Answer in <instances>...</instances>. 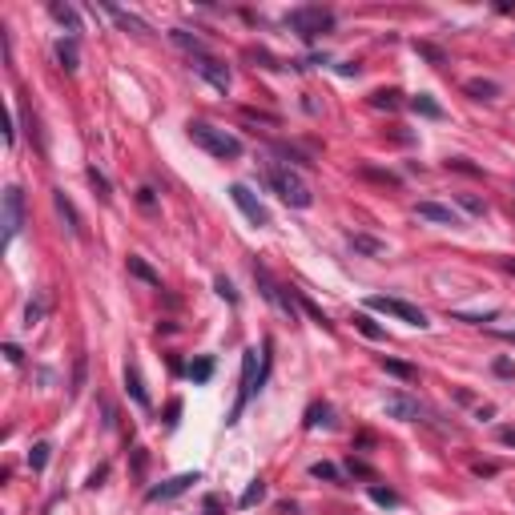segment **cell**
Masks as SVG:
<instances>
[{
    "label": "cell",
    "instance_id": "obj_1",
    "mask_svg": "<svg viewBox=\"0 0 515 515\" xmlns=\"http://www.w3.org/2000/svg\"><path fill=\"white\" fill-rule=\"evenodd\" d=\"M189 141L193 145H201L205 153H214V157H222V162H234V157H242V141L234 137V133H226V129L210 125V121H189Z\"/></svg>",
    "mask_w": 515,
    "mask_h": 515
},
{
    "label": "cell",
    "instance_id": "obj_2",
    "mask_svg": "<svg viewBox=\"0 0 515 515\" xmlns=\"http://www.w3.org/2000/svg\"><path fill=\"white\" fill-rule=\"evenodd\" d=\"M266 181H270L278 198L286 201V205H294V210H306V205L315 201L310 186H306V181H302V177L294 174V169H290V165H270V174H266Z\"/></svg>",
    "mask_w": 515,
    "mask_h": 515
},
{
    "label": "cell",
    "instance_id": "obj_3",
    "mask_svg": "<svg viewBox=\"0 0 515 515\" xmlns=\"http://www.w3.org/2000/svg\"><path fill=\"white\" fill-rule=\"evenodd\" d=\"M286 25L294 28V33H298L306 45H310V40H318V33L334 28V13H330V9H322V4H302V9L286 13Z\"/></svg>",
    "mask_w": 515,
    "mask_h": 515
},
{
    "label": "cell",
    "instance_id": "obj_4",
    "mask_svg": "<svg viewBox=\"0 0 515 515\" xmlns=\"http://www.w3.org/2000/svg\"><path fill=\"white\" fill-rule=\"evenodd\" d=\"M262 378L266 375H258V351H246L242 354V390H238V402H234V411H230V423H238L242 419V411H246V402L262 390Z\"/></svg>",
    "mask_w": 515,
    "mask_h": 515
},
{
    "label": "cell",
    "instance_id": "obj_5",
    "mask_svg": "<svg viewBox=\"0 0 515 515\" xmlns=\"http://www.w3.org/2000/svg\"><path fill=\"white\" fill-rule=\"evenodd\" d=\"M366 306L370 310H383V315H390V318H399V322H407V327H431L427 322V315L419 310V306H411V302H402V298H387V294H375V298H366Z\"/></svg>",
    "mask_w": 515,
    "mask_h": 515
},
{
    "label": "cell",
    "instance_id": "obj_6",
    "mask_svg": "<svg viewBox=\"0 0 515 515\" xmlns=\"http://www.w3.org/2000/svg\"><path fill=\"white\" fill-rule=\"evenodd\" d=\"M254 278H258V286H262V298L274 302L278 310H282V315H290V322H294V315H298V298H294L286 286H278L274 278H270V270H266V266H258V262H254Z\"/></svg>",
    "mask_w": 515,
    "mask_h": 515
},
{
    "label": "cell",
    "instance_id": "obj_7",
    "mask_svg": "<svg viewBox=\"0 0 515 515\" xmlns=\"http://www.w3.org/2000/svg\"><path fill=\"white\" fill-rule=\"evenodd\" d=\"M25 226V193L21 186H9L4 189V242H13Z\"/></svg>",
    "mask_w": 515,
    "mask_h": 515
},
{
    "label": "cell",
    "instance_id": "obj_8",
    "mask_svg": "<svg viewBox=\"0 0 515 515\" xmlns=\"http://www.w3.org/2000/svg\"><path fill=\"white\" fill-rule=\"evenodd\" d=\"M230 198H234V205L250 217L254 226H270V210H266L262 201L250 193V186H242V181H238V186H230Z\"/></svg>",
    "mask_w": 515,
    "mask_h": 515
},
{
    "label": "cell",
    "instance_id": "obj_9",
    "mask_svg": "<svg viewBox=\"0 0 515 515\" xmlns=\"http://www.w3.org/2000/svg\"><path fill=\"white\" fill-rule=\"evenodd\" d=\"M198 483V471H186V475H174V479H165V483H157V487L145 491V499L149 503H162V499H177L181 491H189Z\"/></svg>",
    "mask_w": 515,
    "mask_h": 515
},
{
    "label": "cell",
    "instance_id": "obj_10",
    "mask_svg": "<svg viewBox=\"0 0 515 515\" xmlns=\"http://www.w3.org/2000/svg\"><path fill=\"white\" fill-rule=\"evenodd\" d=\"M193 69H198V73L205 77V81H210L217 93H226V89H230V69L217 61V57H210V52H205V57H198V61H193Z\"/></svg>",
    "mask_w": 515,
    "mask_h": 515
},
{
    "label": "cell",
    "instance_id": "obj_11",
    "mask_svg": "<svg viewBox=\"0 0 515 515\" xmlns=\"http://www.w3.org/2000/svg\"><path fill=\"white\" fill-rule=\"evenodd\" d=\"M52 205H57V214L64 217V226H69V234H73L77 242L85 238V222H81V214H77V205L69 201V193H64V189H52Z\"/></svg>",
    "mask_w": 515,
    "mask_h": 515
},
{
    "label": "cell",
    "instance_id": "obj_12",
    "mask_svg": "<svg viewBox=\"0 0 515 515\" xmlns=\"http://www.w3.org/2000/svg\"><path fill=\"white\" fill-rule=\"evenodd\" d=\"M419 217H427V222H439V226H463L459 214H455L451 205H439V201H419Z\"/></svg>",
    "mask_w": 515,
    "mask_h": 515
},
{
    "label": "cell",
    "instance_id": "obj_13",
    "mask_svg": "<svg viewBox=\"0 0 515 515\" xmlns=\"http://www.w3.org/2000/svg\"><path fill=\"white\" fill-rule=\"evenodd\" d=\"M387 415L390 419H402V423H411V419H419L423 411H419L415 399H407V395H390V399H387Z\"/></svg>",
    "mask_w": 515,
    "mask_h": 515
},
{
    "label": "cell",
    "instance_id": "obj_14",
    "mask_svg": "<svg viewBox=\"0 0 515 515\" xmlns=\"http://www.w3.org/2000/svg\"><path fill=\"white\" fill-rule=\"evenodd\" d=\"M129 274H133V278H141L145 286L162 290V274H157V270H153V266L145 262V258H137V254H129Z\"/></svg>",
    "mask_w": 515,
    "mask_h": 515
},
{
    "label": "cell",
    "instance_id": "obj_15",
    "mask_svg": "<svg viewBox=\"0 0 515 515\" xmlns=\"http://www.w3.org/2000/svg\"><path fill=\"white\" fill-rule=\"evenodd\" d=\"M169 40H174L177 49L193 52V57H205V40H201V37H193L189 28H174V33H169Z\"/></svg>",
    "mask_w": 515,
    "mask_h": 515
},
{
    "label": "cell",
    "instance_id": "obj_16",
    "mask_svg": "<svg viewBox=\"0 0 515 515\" xmlns=\"http://www.w3.org/2000/svg\"><path fill=\"white\" fill-rule=\"evenodd\" d=\"M125 390L133 395L137 407H149V390H145V383H141V375H137V366H133V363L125 366Z\"/></svg>",
    "mask_w": 515,
    "mask_h": 515
},
{
    "label": "cell",
    "instance_id": "obj_17",
    "mask_svg": "<svg viewBox=\"0 0 515 515\" xmlns=\"http://www.w3.org/2000/svg\"><path fill=\"white\" fill-rule=\"evenodd\" d=\"M57 61H61L64 73H77V64H81V57H77V37L57 40Z\"/></svg>",
    "mask_w": 515,
    "mask_h": 515
},
{
    "label": "cell",
    "instance_id": "obj_18",
    "mask_svg": "<svg viewBox=\"0 0 515 515\" xmlns=\"http://www.w3.org/2000/svg\"><path fill=\"white\" fill-rule=\"evenodd\" d=\"M378 366H383L387 375L402 378V383H415V378H419V370H415V366H411V363H399V358H387V354L378 358Z\"/></svg>",
    "mask_w": 515,
    "mask_h": 515
},
{
    "label": "cell",
    "instance_id": "obj_19",
    "mask_svg": "<svg viewBox=\"0 0 515 515\" xmlns=\"http://www.w3.org/2000/svg\"><path fill=\"white\" fill-rule=\"evenodd\" d=\"M411 109H415L419 117H431V121H443V105L435 97H427V93H419V97H411Z\"/></svg>",
    "mask_w": 515,
    "mask_h": 515
},
{
    "label": "cell",
    "instance_id": "obj_20",
    "mask_svg": "<svg viewBox=\"0 0 515 515\" xmlns=\"http://www.w3.org/2000/svg\"><path fill=\"white\" fill-rule=\"evenodd\" d=\"M346 242H351L354 250H363V254H370V258H378V254H387V246L378 238H366V234H346Z\"/></svg>",
    "mask_w": 515,
    "mask_h": 515
},
{
    "label": "cell",
    "instance_id": "obj_21",
    "mask_svg": "<svg viewBox=\"0 0 515 515\" xmlns=\"http://www.w3.org/2000/svg\"><path fill=\"white\" fill-rule=\"evenodd\" d=\"M49 13H52V21H57V25H64V28H69V33H81V21H77V9H69V4H52Z\"/></svg>",
    "mask_w": 515,
    "mask_h": 515
},
{
    "label": "cell",
    "instance_id": "obj_22",
    "mask_svg": "<svg viewBox=\"0 0 515 515\" xmlns=\"http://www.w3.org/2000/svg\"><path fill=\"white\" fill-rule=\"evenodd\" d=\"M467 93H471V97H475V101H491V97H499V85H495V81H479V77H475V81H467Z\"/></svg>",
    "mask_w": 515,
    "mask_h": 515
},
{
    "label": "cell",
    "instance_id": "obj_23",
    "mask_svg": "<svg viewBox=\"0 0 515 515\" xmlns=\"http://www.w3.org/2000/svg\"><path fill=\"white\" fill-rule=\"evenodd\" d=\"M109 16H113L117 25L133 28V33H149V25H145V21H137V16H133V13H125V9H113V4H109Z\"/></svg>",
    "mask_w": 515,
    "mask_h": 515
},
{
    "label": "cell",
    "instance_id": "obj_24",
    "mask_svg": "<svg viewBox=\"0 0 515 515\" xmlns=\"http://www.w3.org/2000/svg\"><path fill=\"white\" fill-rule=\"evenodd\" d=\"M49 443H37V447H33V451H28V467H33V471H45V467H49Z\"/></svg>",
    "mask_w": 515,
    "mask_h": 515
},
{
    "label": "cell",
    "instance_id": "obj_25",
    "mask_svg": "<svg viewBox=\"0 0 515 515\" xmlns=\"http://www.w3.org/2000/svg\"><path fill=\"white\" fill-rule=\"evenodd\" d=\"M370 499H375L378 507H399V495L390 487H378V483H370Z\"/></svg>",
    "mask_w": 515,
    "mask_h": 515
},
{
    "label": "cell",
    "instance_id": "obj_26",
    "mask_svg": "<svg viewBox=\"0 0 515 515\" xmlns=\"http://www.w3.org/2000/svg\"><path fill=\"white\" fill-rule=\"evenodd\" d=\"M89 181H93V189L101 193V201H109V198H113V189H109V181H105V174H101L97 165H89Z\"/></svg>",
    "mask_w": 515,
    "mask_h": 515
},
{
    "label": "cell",
    "instance_id": "obj_27",
    "mask_svg": "<svg viewBox=\"0 0 515 515\" xmlns=\"http://www.w3.org/2000/svg\"><path fill=\"white\" fill-rule=\"evenodd\" d=\"M210 375H214V358H198V363L189 366V378L193 383H210Z\"/></svg>",
    "mask_w": 515,
    "mask_h": 515
},
{
    "label": "cell",
    "instance_id": "obj_28",
    "mask_svg": "<svg viewBox=\"0 0 515 515\" xmlns=\"http://www.w3.org/2000/svg\"><path fill=\"white\" fill-rule=\"evenodd\" d=\"M370 105H375V109H399V93H395V89H383V93L370 97Z\"/></svg>",
    "mask_w": 515,
    "mask_h": 515
},
{
    "label": "cell",
    "instance_id": "obj_29",
    "mask_svg": "<svg viewBox=\"0 0 515 515\" xmlns=\"http://www.w3.org/2000/svg\"><path fill=\"white\" fill-rule=\"evenodd\" d=\"M214 290L230 302V306H238V290H234V282H230V278H214Z\"/></svg>",
    "mask_w": 515,
    "mask_h": 515
},
{
    "label": "cell",
    "instance_id": "obj_30",
    "mask_svg": "<svg viewBox=\"0 0 515 515\" xmlns=\"http://www.w3.org/2000/svg\"><path fill=\"white\" fill-rule=\"evenodd\" d=\"M354 327L363 330L366 339H383V327H375V318H366V315H354Z\"/></svg>",
    "mask_w": 515,
    "mask_h": 515
},
{
    "label": "cell",
    "instance_id": "obj_31",
    "mask_svg": "<svg viewBox=\"0 0 515 515\" xmlns=\"http://www.w3.org/2000/svg\"><path fill=\"white\" fill-rule=\"evenodd\" d=\"M298 306H302V310H306V315H310V318H315L318 327H327V330H330V318L322 315V310H318V306H315V302H310V298H302V294H298Z\"/></svg>",
    "mask_w": 515,
    "mask_h": 515
},
{
    "label": "cell",
    "instance_id": "obj_32",
    "mask_svg": "<svg viewBox=\"0 0 515 515\" xmlns=\"http://www.w3.org/2000/svg\"><path fill=\"white\" fill-rule=\"evenodd\" d=\"M262 495H266V483H262V479H254L250 487H246V495H242V507H254Z\"/></svg>",
    "mask_w": 515,
    "mask_h": 515
},
{
    "label": "cell",
    "instance_id": "obj_33",
    "mask_svg": "<svg viewBox=\"0 0 515 515\" xmlns=\"http://www.w3.org/2000/svg\"><path fill=\"white\" fill-rule=\"evenodd\" d=\"M318 423H330V407H327V402L306 411V427H318Z\"/></svg>",
    "mask_w": 515,
    "mask_h": 515
},
{
    "label": "cell",
    "instance_id": "obj_34",
    "mask_svg": "<svg viewBox=\"0 0 515 515\" xmlns=\"http://www.w3.org/2000/svg\"><path fill=\"white\" fill-rule=\"evenodd\" d=\"M274 153L278 157H290V162H298V165H315L306 153H298V149H290V145H274Z\"/></svg>",
    "mask_w": 515,
    "mask_h": 515
},
{
    "label": "cell",
    "instance_id": "obj_35",
    "mask_svg": "<svg viewBox=\"0 0 515 515\" xmlns=\"http://www.w3.org/2000/svg\"><path fill=\"white\" fill-rule=\"evenodd\" d=\"M310 475H315V479H339V467H330V463H315V467H310Z\"/></svg>",
    "mask_w": 515,
    "mask_h": 515
},
{
    "label": "cell",
    "instance_id": "obj_36",
    "mask_svg": "<svg viewBox=\"0 0 515 515\" xmlns=\"http://www.w3.org/2000/svg\"><path fill=\"white\" fill-rule=\"evenodd\" d=\"M415 52H423V57H427V61H435V64H443V52L435 49V45H423V40H419L415 45Z\"/></svg>",
    "mask_w": 515,
    "mask_h": 515
},
{
    "label": "cell",
    "instance_id": "obj_37",
    "mask_svg": "<svg viewBox=\"0 0 515 515\" xmlns=\"http://www.w3.org/2000/svg\"><path fill=\"white\" fill-rule=\"evenodd\" d=\"M85 366H89V358H77V370H73V390H81V387H85Z\"/></svg>",
    "mask_w": 515,
    "mask_h": 515
},
{
    "label": "cell",
    "instance_id": "obj_38",
    "mask_svg": "<svg viewBox=\"0 0 515 515\" xmlns=\"http://www.w3.org/2000/svg\"><path fill=\"white\" fill-rule=\"evenodd\" d=\"M459 201H463V210H471V214H483V201L471 198V193H459Z\"/></svg>",
    "mask_w": 515,
    "mask_h": 515
},
{
    "label": "cell",
    "instance_id": "obj_39",
    "mask_svg": "<svg viewBox=\"0 0 515 515\" xmlns=\"http://www.w3.org/2000/svg\"><path fill=\"white\" fill-rule=\"evenodd\" d=\"M4 354H9V363H21V358H25V354H21V346H16V342H4Z\"/></svg>",
    "mask_w": 515,
    "mask_h": 515
},
{
    "label": "cell",
    "instance_id": "obj_40",
    "mask_svg": "<svg viewBox=\"0 0 515 515\" xmlns=\"http://www.w3.org/2000/svg\"><path fill=\"white\" fill-rule=\"evenodd\" d=\"M205 515H222V499H217V495H210V499H205Z\"/></svg>",
    "mask_w": 515,
    "mask_h": 515
},
{
    "label": "cell",
    "instance_id": "obj_41",
    "mask_svg": "<svg viewBox=\"0 0 515 515\" xmlns=\"http://www.w3.org/2000/svg\"><path fill=\"white\" fill-rule=\"evenodd\" d=\"M495 375H515V366L507 358H495Z\"/></svg>",
    "mask_w": 515,
    "mask_h": 515
},
{
    "label": "cell",
    "instance_id": "obj_42",
    "mask_svg": "<svg viewBox=\"0 0 515 515\" xmlns=\"http://www.w3.org/2000/svg\"><path fill=\"white\" fill-rule=\"evenodd\" d=\"M346 471H354V475H370V467L358 463V459H351V463H346Z\"/></svg>",
    "mask_w": 515,
    "mask_h": 515
},
{
    "label": "cell",
    "instance_id": "obj_43",
    "mask_svg": "<svg viewBox=\"0 0 515 515\" xmlns=\"http://www.w3.org/2000/svg\"><path fill=\"white\" fill-rule=\"evenodd\" d=\"M499 443H507V447H515V427H503V431H499Z\"/></svg>",
    "mask_w": 515,
    "mask_h": 515
},
{
    "label": "cell",
    "instance_id": "obj_44",
    "mask_svg": "<svg viewBox=\"0 0 515 515\" xmlns=\"http://www.w3.org/2000/svg\"><path fill=\"white\" fill-rule=\"evenodd\" d=\"M503 339H507V342H515V330H503Z\"/></svg>",
    "mask_w": 515,
    "mask_h": 515
}]
</instances>
